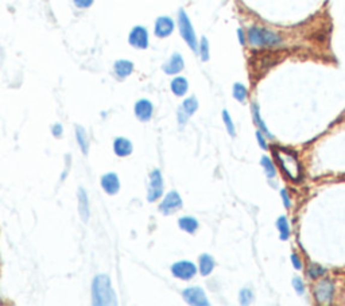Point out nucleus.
I'll list each match as a JSON object with an SVG mask.
<instances>
[{
    "instance_id": "1",
    "label": "nucleus",
    "mask_w": 345,
    "mask_h": 306,
    "mask_svg": "<svg viewBox=\"0 0 345 306\" xmlns=\"http://www.w3.org/2000/svg\"><path fill=\"white\" fill-rule=\"evenodd\" d=\"M91 301L95 306H113L118 305V294H116L112 281L107 274H97L92 279L91 285Z\"/></svg>"
},
{
    "instance_id": "2",
    "label": "nucleus",
    "mask_w": 345,
    "mask_h": 306,
    "mask_svg": "<svg viewBox=\"0 0 345 306\" xmlns=\"http://www.w3.org/2000/svg\"><path fill=\"white\" fill-rule=\"evenodd\" d=\"M247 38H248L250 45L256 46V47H276V46L282 45V37L279 34L264 29V27H258V26H252L248 30Z\"/></svg>"
},
{
    "instance_id": "3",
    "label": "nucleus",
    "mask_w": 345,
    "mask_h": 306,
    "mask_svg": "<svg viewBox=\"0 0 345 306\" xmlns=\"http://www.w3.org/2000/svg\"><path fill=\"white\" fill-rule=\"evenodd\" d=\"M276 161L283 171L292 178L293 181H300L301 179V166L297 157L292 151L286 149H275L274 150Z\"/></svg>"
},
{
    "instance_id": "4",
    "label": "nucleus",
    "mask_w": 345,
    "mask_h": 306,
    "mask_svg": "<svg viewBox=\"0 0 345 306\" xmlns=\"http://www.w3.org/2000/svg\"><path fill=\"white\" fill-rule=\"evenodd\" d=\"M177 23L182 39L185 41V43L189 46L190 49L193 50V51H196V53H198L197 35H196V31H194L193 25H192V21H190L189 15L186 14L185 10L181 9L178 11Z\"/></svg>"
},
{
    "instance_id": "5",
    "label": "nucleus",
    "mask_w": 345,
    "mask_h": 306,
    "mask_svg": "<svg viewBox=\"0 0 345 306\" xmlns=\"http://www.w3.org/2000/svg\"><path fill=\"white\" fill-rule=\"evenodd\" d=\"M164 195V181L162 171L159 169H152L148 173L147 179V192H146V200L148 203H156L159 201Z\"/></svg>"
},
{
    "instance_id": "6",
    "label": "nucleus",
    "mask_w": 345,
    "mask_h": 306,
    "mask_svg": "<svg viewBox=\"0 0 345 306\" xmlns=\"http://www.w3.org/2000/svg\"><path fill=\"white\" fill-rule=\"evenodd\" d=\"M184 207V200L177 191H170L164 193L163 197L160 199L158 209L163 216L174 215L176 212L181 211Z\"/></svg>"
},
{
    "instance_id": "7",
    "label": "nucleus",
    "mask_w": 345,
    "mask_h": 306,
    "mask_svg": "<svg viewBox=\"0 0 345 306\" xmlns=\"http://www.w3.org/2000/svg\"><path fill=\"white\" fill-rule=\"evenodd\" d=\"M198 271V267L196 266V263L192 261H186V259H182V261L174 262L170 267V273L174 278H177L180 281H190L196 277V274Z\"/></svg>"
},
{
    "instance_id": "8",
    "label": "nucleus",
    "mask_w": 345,
    "mask_h": 306,
    "mask_svg": "<svg viewBox=\"0 0 345 306\" xmlns=\"http://www.w3.org/2000/svg\"><path fill=\"white\" fill-rule=\"evenodd\" d=\"M128 43L138 50H146L150 46V35L148 30L144 26H134L128 34Z\"/></svg>"
},
{
    "instance_id": "9",
    "label": "nucleus",
    "mask_w": 345,
    "mask_h": 306,
    "mask_svg": "<svg viewBox=\"0 0 345 306\" xmlns=\"http://www.w3.org/2000/svg\"><path fill=\"white\" fill-rule=\"evenodd\" d=\"M182 298H184V301H185L188 305H209V301H208V297H206L205 291H204V289H201V287H198V286H190V287L184 289V291H182Z\"/></svg>"
},
{
    "instance_id": "10",
    "label": "nucleus",
    "mask_w": 345,
    "mask_h": 306,
    "mask_svg": "<svg viewBox=\"0 0 345 306\" xmlns=\"http://www.w3.org/2000/svg\"><path fill=\"white\" fill-rule=\"evenodd\" d=\"M174 29H176V22L171 17H167V15H160L155 19V23H154V35L156 38H163L170 37L172 33H174Z\"/></svg>"
},
{
    "instance_id": "11",
    "label": "nucleus",
    "mask_w": 345,
    "mask_h": 306,
    "mask_svg": "<svg viewBox=\"0 0 345 306\" xmlns=\"http://www.w3.org/2000/svg\"><path fill=\"white\" fill-rule=\"evenodd\" d=\"M100 187L103 192L108 196H116L120 192L122 188V182H120L119 175L115 171H108L103 174L100 178Z\"/></svg>"
},
{
    "instance_id": "12",
    "label": "nucleus",
    "mask_w": 345,
    "mask_h": 306,
    "mask_svg": "<svg viewBox=\"0 0 345 306\" xmlns=\"http://www.w3.org/2000/svg\"><path fill=\"white\" fill-rule=\"evenodd\" d=\"M134 115L142 123H147L154 116V104L151 100L139 99L134 105Z\"/></svg>"
},
{
    "instance_id": "13",
    "label": "nucleus",
    "mask_w": 345,
    "mask_h": 306,
    "mask_svg": "<svg viewBox=\"0 0 345 306\" xmlns=\"http://www.w3.org/2000/svg\"><path fill=\"white\" fill-rule=\"evenodd\" d=\"M185 69V59L181 53H172L167 61L162 65V71L167 76H178Z\"/></svg>"
},
{
    "instance_id": "14",
    "label": "nucleus",
    "mask_w": 345,
    "mask_h": 306,
    "mask_svg": "<svg viewBox=\"0 0 345 306\" xmlns=\"http://www.w3.org/2000/svg\"><path fill=\"white\" fill-rule=\"evenodd\" d=\"M77 203H78V215L84 223H88L91 219V203H89V196L82 187L78 188L77 192Z\"/></svg>"
},
{
    "instance_id": "15",
    "label": "nucleus",
    "mask_w": 345,
    "mask_h": 306,
    "mask_svg": "<svg viewBox=\"0 0 345 306\" xmlns=\"http://www.w3.org/2000/svg\"><path fill=\"white\" fill-rule=\"evenodd\" d=\"M112 149L116 157L127 158L134 153V143L126 137H116L112 143Z\"/></svg>"
},
{
    "instance_id": "16",
    "label": "nucleus",
    "mask_w": 345,
    "mask_h": 306,
    "mask_svg": "<svg viewBox=\"0 0 345 306\" xmlns=\"http://www.w3.org/2000/svg\"><path fill=\"white\" fill-rule=\"evenodd\" d=\"M134 69H135V65H134V63L130 61V59H124V58H122V59H118V61H115V64H113V73H115L116 77L120 80H124L127 79V77H130V76L134 73Z\"/></svg>"
},
{
    "instance_id": "17",
    "label": "nucleus",
    "mask_w": 345,
    "mask_h": 306,
    "mask_svg": "<svg viewBox=\"0 0 345 306\" xmlns=\"http://www.w3.org/2000/svg\"><path fill=\"white\" fill-rule=\"evenodd\" d=\"M314 294H316V298L318 302H329L332 299L333 294V283L329 279H324L321 281L318 285L316 286V290H314Z\"/></svg>"
},
{
    "instance_id": "18",
    "label": "nucleus",
    "mask_w": 345,
    "mask_h": 306,
    "mask_svg": "<svg viewBox=\"0 0 345 306\" xmlns=\"http://www.w3.org/2000/svg\"><path fill=\"white\" fill-rule=\"evenodd\" d=\"M74 135H76V142H77L78 149L81 150V153L84 155H88L89 150H91V139H89V135L86 133V130L82 126L77 125L76 129H74Z\"/></svg>"
},
{
    "instance_id": "19",
    "label": "nucleus",
    "mask_w": 345,
    "mask_h": 306,
    "mask_svg": "<svg viewBox=\"0 0 345 306\" xmlns=\"http://www.w3.org/2000/svg\"><path fill=\"white\" fill-rule=\"evenodd\" d=\"M170 91L177 97H184L189 91V81L184 76H176L170 83Z\"/></svg>"
},
{
    "instance_id": "20",
    "label": "nucleus",
    "mask_w": 345,
    "mask_h": 306,
    "mask_svg": "<svg viewBox=\"0 0 345 306\" xmlns=\"http://www.w3.org/2000/svg\"><path fill=\"white\" fill-rule=\"evenodd\" d=\"M214 266H216V262H214L212 255H209V254H202V255H200L197 267L202 277H208V275H210L212 271L214 270Z\"/></svg>"
},
{
    "instance_id": "21",
    "label": "nucleus",
    "mask_w": 345,
    "mask_h": 306,
    "mask_svg": "<svg viewBox=\"0 0 345 306\" xmlns=\"http://www.w3.org/2000/svg\"><path fill=\"white\" fill-rule=\"evenodd\" d=\"M178 227H180L181 231L186 232L189 235H193V233L197 232L200 223H198V220L196 217H193V216H182V217L178 219Z\"/></svg>"
},
{
    "instance_id": "22",
    "label": "nucleus",
    "mask_w": 345,
    "mask_h": 306,
    "mask_svg": "<svg viewBox=\"0 0 345 306\" xmlns=\"http://www.w3.org/2000/svg\"><path fill=\"white\" fill-rule=\"evenodd\" d=\"M198 107H200V103H198V100L196 96H189V97H186L181 104V108L189 116H193L194 113L197 112Z\"/></svg>"
},
{
    "instance_id": "23",
    "label": "nucleus",
    "mask_w": 345,
    "mask_h": 306,
    "mask_svg": "<svg viewBox=\"0 0 345 306\" xmlns=\"http://www.w3.org/2000/svg\"><path fill=\"white\" fill-rule=\"evenodd\" d=\"M252 113H254V119L255 121H256V125L259 126V129H260V131H263L266 135H267L270 139H272L274 138V135H272L270 131L267 130V127H266V125H264V121L262 120V117H260V112H259V107L258 104H252Z\"/></svg>"
},
{
    "instance_id": "24",
    "label": "nucleus",
    "mask_w": 345,
    "mask_h": 306,
    "mask_svg": "<svg viewBox=\"0 0 345 306\" xmlns=\"http://www.w3.org/2000/svg\"><path fill=\"white\" fill-rule=\"evenodd\" d=\"M198 54H200V58H201L204 63L209 61L210 57V47L209 42L206 39V37H202L198 42Z\"/></svg>"
},
{
    "instance_id": "25",
    "label": "nucleus",
    "mask_w": 345,
    "mask_h": 306,
    "mask_svg": "<svg viewBox=\"0 0 345 306\" xmlns=\"http://www.w3.org/2000/svg\"><path fill=\"white\" fill-rule=\"evenodd\" d=\"M232 93H234V97L238 101H240V103H243L244 100L247 99V95H248V91H247V88L243 85V84L240 83H236L234 85V89H232Z\"/></svg>"
},
{
    "instance_id": "26",
    "label": "nucleus",
    "mask_w": 345,
    "mask_h": 306,
    "mask_svg": "<svg viewBox=\"0 0 345 306\" xmlns=\"http://www.w3.org/2000/svg\"><path fill=\"white\" fill-rule=\"evenodd\" d=\"M278 229H279L280 239H289V236H290V227H289L288 219H286L284 216H282V217L278 219Z\"/></svg>"
},
{
    "instance_id": "27",
    "label": "nucleus",
    "mask_w": 345,
    "mask_h": 306,
    "mask_svg": "<svg viewBox=\"0 0 345 306\" xmlns=\"http://www.w3.org/2000/svg\"><path fill=\"white\" fill-rule=\"evenodd\" d=\"M222 120H224V125H225V127H226V131L229 133L231 137H235V134H236V131H235V125H234V121H232V117H231L229 112L226 111V109L222 111Z\"/></svg>"
},
{
    "instance_id": "28",
    "label": "nucleus",
    "mask_w": 345,
    "mask_h": 306,
    "mask_svg": "<svg viewBox=\"0 0 345 306\" xmlns=\"http://www.w3.org/2000/svg\"><path fill=\"white\" fill-rule=\"evenodd\" d=\"M262 165H263V167L266 169V173H267L268 177L270 178L275 177V174H276L275 166H274V163H272L270 158L263 157V159H262Z\"/></svg>"
},
{
    "instance_id": "29",
    "label": "nucleus",
    "mask_w": 345,
    "mask_h": 306,
    "mask_svg": "<svg viewBox=\"0 0 345 306\" xmlns=\"http://www.w3.org/2000/svg\"><path fill=\"white\" fill-rule=\"evenodd\" d=\"M324 274H325V269L318 265H312L308 270V277L312 278V279L313 278H320L321 275H324Z\"/></svg>"
},
{
    "instance_id": "30",
    "label": "nucleus",
    "mask_w": 345,
    "mask_h": 306,
    "mask_svg": "<svg viewBox=\"0 0 345 306\" xmlns=\"http://www.w3.org/2000/svg\"><path fill=\"white\" fill-rule=\"evenodd\" d=\"M252 299H254V294L250 289H243L240 291V302L243 305H248Z\"/></svg>"
},
{
    "instance_id": "31",
    "label": "nucleus",
    "mask_w": 345,
    "mask_h": 306,
    "mask_svg": "<svg viewBox=\"0 0 345 306\" xmlns=\"http://www.w3.org/2000/svg\"><path fill=\"white\" fill-rule=\"evenodd\" d=\"M189 117L190 116L186 113L184 109H182L181 107L178 108L177 109V121H178V125L181 126V127H184V126H186V123L189 121Z\"/></svg>"
},
{
    "instance_id": "32",
    "label": "nucleus",
    "mask_w": 345,
    "mask_h": 306,
    "mask_svg": "<svg viewBox=\"0 0 345 306\" xmlns=\"http://www.w3.org/2000/svg\"><path fill=\"white\" fill-rule=\"evenodd\" d=\"M95 3V0H73V5L77 7L78 10H86L92 7V5Z\"/></svg>"
},
{
    "instance_id": "33",
    "label": "nucleus",
    "mask_w": 345,
    "mask_h": 306,
    "mask_svg": "<svg viewBox=\"0 0 345 306\" xmlns=\"http://www.w3.org/2000/svg\"><path fill=\"white\" fill-rule=\"evenodd\" d=\"M50 131H51V135H53L54 138H61L62 135H64V126H62L61 123H54V125L51 126Z\"/></svg>"
},
{
    "instance_id": "34",
    "label": "nucleus",
    "mask_w": 345,
    "mask_h": 306,
    "mask_svg": "<svg viewBox=\"0 0 345 306\" xmlns=\"http://www.w3.org/2000/svg\"><path fill=\"white\" fill-rule=\"evenodd\" d=\"M293 286H294V289L297 290V293L302 294L305 291V285L301 278H294V279H293Z\"/></svg>"
},
{
    "instance_id": "35",
    "label": "nucleus",
    "mask_w": 345,
    "mask_h": 306,
    "mask_svg": "<svg viewBox=\"0 0 345 306\" xmlns=\"http://www.w3.org/2000/svg\"><path fill=\"white\" fill-rule=\"evenodd\" d=\"M292 263L297 270L302 269V262H301V259L298 258V255H296V254H293L292 255Z\"/></svg>"
},
{
    "instance_id": "36",
    "label": "nucleus",
    "mask_w": 345,
    "mask_h": 306,
    "mask_svg": "<svg viewBox=\"0 0 345 306\" xmlns=\"http://www.w3.org/2000/svg\"><path fill=\"white\" fill-rule=\"evenodd\" d=\"M256 138H258V142H259V145H260V147H262L263 150H267V143H266V141H264L263 134L260 133V131H258V133H256Z\"/></svg>"
},
{
    "instance_id": "37",
    "label": "nucleus",
    "mask_w": 345,
    "mask_h": 306,
    "mask_svg": "<svg viewBox=\"0 0 345 306\" xmlns=\"http://www.w3.org/2000/svg\"><path fill=\"white\" fill-rule=\"evenodd\" d=\"M280 196H282V200H283L284 207H286V208H290V205H292V203H290V199H289L288 192H286V191H282V192H280Z\"/></svg>"
},
{
    "instance_id": "38",
    "label": "nucleus",
    "mask_w": 345,
    "mask_h": 306,
    "mask_svg": "<svg viewBox=\"0 0 345 306\" xmlns=\"http://www.w3.org/2000/svg\"><path fill=\"white\" fill-rule=\"evenodd\" d=\"M238 38L240 45H246V34H244L242 29H238Z\"/></svg>"
}]
</instances>
